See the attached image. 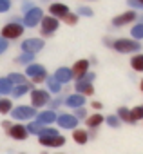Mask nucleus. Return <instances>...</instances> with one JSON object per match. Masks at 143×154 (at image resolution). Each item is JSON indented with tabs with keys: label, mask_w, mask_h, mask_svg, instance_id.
<instances>
[{
	"label": "nucleus",
	"mask_w": 143,
	"mask_h": 154,
	"mask_svg": "<svg viewBox=\"0 0 143 154\" xmlns=\"http://www.w3.org/2000/svg\"><path fill=\"white\" fill-rule=\"evenodd\" d=\"M22 35H24V26H22L18 20L8 22V24L2 27V31H0V36L6 38L8 42H9V40H15V38H20Z\"/></svg>",
	"instance_id": "nucleus-1"
},
{
	"label": "nucleus",
	"mask_w": 143,
	"mask_h": 154,
	"mask_svg": "<svg viewBox=\"0 0 143 154\" xmlns=\"http://www.w3.org/2000/svg\"><path fill=\"white\" fill-rule=\"evenodd\" d=\"M112 47L118 53H138L141 49V44L132 38H118L112 42Z\"/></svg>",
	"instance_id": "nucleus-2"
},
{
	"label": "nucleus",
	"mask_w": 143,
	"mask_h": 154,
	"mask_svg": "<svg viewBox=\"0 0 143 154\" xmlns=\"http://www.w3.org/2000/svg\"><path fill=\"white\" fill-rule=\"evenodd\" d=\"M36 109L35 107H31V105H20V107H15L13 111H11V116L15 118V120H20V122H24V120H31V118H36Z\"/></svg>",
	"instance_id": "nucleus-3"
},
{
	"label": "nucleus",
	"mask_w": 143,
	"mask_h": 154,
	"mask_svg": "<svg viewBox=\"0 0 143 154\" xmlns=\"http://www.w3.org/2000/svg\"><path fill=\"white\" fill-rule=\"evenodd\" d=\"M42 18H44V11L40 9V8H33L31 11H27L26 15H24V18H22V26H26V27H35V26H38L40 22H42Z\"/></svg>",
	"instance_id": "nucleus-4"
},
{
	"label": "nucleus",
	"mask_w": 143,
	"mask_h": 154,
	"mask_svg": "<svg viewBox=\"0 0 143 154\" xmlns=\"http://www.w3.org/2000/svg\"><path fill=\"white\" fill-rule=\"evenodd\" d=\"M49 102H51V96L47 91H44V89H33L31 91V107L38 109V107L47 105Z\"/></svg>",
	"instance_id": "nucleus-5"
},
{
	"label": "nucleus",
	"mask_w": 143,
	"mask_h": 154,
	"mask_svg": "<svg viewBox=\"0 0 143 154\" xmlns=\"http://www.w3.org/2000/svg\"><path fill=\"white\" fill-rule=\"evenodd\" d=\"M44 45L45 44H44L42 38H27V40L22 42V51L27 53V54H36L38 51L44 49Z\"/></svg>",
	"instance_id": "nucleus-6"
},
{
	"label": "nucleus",
	"mask_w": 143,
	"mask_h": 154,
	"mask_svg": "<svg viewBox=\"0 0 143 154\" xmlns=\"http://www.w3.org/2000/svg\"><path fill=\"white\" fill-rule=\"evenodd\" d=\"M56 123H58V127H62V129H71V131L78 129V120L75 118V114H69V112L58 114V116H56Z\"/></svg>",
	"instance_id": "nucleus-7"
},
{
	"label": "nucleus",
	"mask_w": 143,
	"mask_h": 154,
	"mask_svg": "<svg viewBox=\"0 0 143 154\" xmlns=\"http://www.w3.org/2000/svg\"><path fill=\"white\" fill-rule=\"evenodd\" d=\"M40 24H42V35H45V36H51L60 26L58 18H54V17H44Z\"/></svg>",
	"instance_id": "nucleus-8"
},
{
	"label": "nucleus",
	"mask_w": 143,
	"mask_h": 154,
	"mask_svg": "<svg viewBox=\"0 0 143 154\" xmlns=\"http://www.w3.org/2000/svg\"><path fill=\"white\" fill-rule=\"evenodd\" d=\"M8 136L13 138V140H20V141H24V140H27L29 132H27L26 125H22V123H17V125H15V123H13L11 129L8 131Z\"/></svg>",
	"instance_id": "nucleus-9"
},
{
	"label": "nucleus",
	"mask_w": 143,
	"mask_h": 154,
	"mask_svg": "<svg viewBox=\"0 0 143 154\" xmlns=\"http://www.w3.org/2000/svg\"><path fill=\"white\" fill-rule=\"evenodd\" d=\"M38 141L42 147H62L65 145V138L63 136H38Z\"/></svg>",
	"instance_id": "nucleus-10"
},
{
	"label": "nucleus",
	"mask_w": 143,
	"mask_h": 154,
	"mask_svg": "<svg viewBox=\"0 0 143 154\" xmlns=\"http://www.w3.org/2000/svg\"><path fill=\"white\" fill-rule=\"evenodd\" d=\"M138 18V15H136V11H125V13H121L120 17H116V18H112V26H116V27H121V26H127V24H130V22H134Z\"/></svg>",
	"instance_id": "nucleus-11"
},
{
	"label": "nucleus",
	"mask_w": 143,
	"mask_h": 154,
	"mask_svg": "<svg viewBox=\"0 0 143 154\" xmlns=\"http://www.w3.org/2000/svg\"><path fill=\"white\" fill-rule=\"evenodd\" d=\"M71 72H73V78L80 80L84 74H87V72H89V60H78V62L73 65Z\"/></svg>",
	"instance_id": "nucleus-12"
},
{
	"label": "nucleus",
	"mask_w": 143,
	"mask_h": 154,
	"mask_svg": "<svg viewBox=\"0 0 143 154\" xmlns=\"http://www.w3.org/2000/svg\"><path fill=\"white\" fill-rule=\"evenodd\" d=\"M49 13H51V17H58V18H63V17H67L71 11H69V8L65 6V4H62V2H53L51 6H49Z\"/></svg>",
	"instance_id": "nucleus-13"
},
{
	"label": "nucleus",
	"mask_w": 143,
	"mask_h": 154,
	"mask_svg": "<svg viewBox=\"0 0 143 154\" xmlns=\"http://www.w3.org/2000/svg\"><path fill=\"white\" fill-rule=\"evenodd\" d=\"M35 122H38L40 125L47 127V125H51V123L56 122V114H54V111H42V112L36 114V120Z\"/></svg>",
	"instance_id": "nucleus-14"
},
{
	"label": "nucleus",
	"mask_w": 143,
	"mask_h": 154,
	"mask_svg": "<svg viewBox=\"0 0 143 154\" xmlns=\"http://www.w3.org/2000/svg\"><path fill=\"white\" fill-rule=\"evenodd\" d=\"M54 80L60 82V84H67L73 80V72H71L69 67H58L56 72H54Z\"/></svg>",
	"instance_id": "nucleus-15"
},
{
	"label": "nucleus",
	"mask_w": 143,
	"mask_h": 154,
	"mask_svg": "<svg viewBox=\"0 0 143 154\" xmlns=\"http://www.w3.org/2000/svg\"><path fill=\"white\" fill-rule=\"evenodd\" d=\"M65 105L71 107V109H80V107L85 105V96H82V94H69L65 98Z\"/></svg>",
	"instance_id": "nucleus-16"
},
{
	"label": "nucleus",
	"mask_w": 143,
	"mask_h": 154,
	"mask_svg": "<svg viewBox=\"0 0 143 154\" xmlns=\"http://www.w3.org/2000/svg\"><path fill=\"white\" fill-rule=\"evenodd\" d=\"M26 74L29 76V78H36V76H47V71L40 63H31V65L26 67Z\"/></svg>",
	"instance_id": "nucleus-17"
},
{
	"label": "nucleus",
	"mask_w": 143,
	"mask_h": 154,
	"mask_svg": "<svg viewBox=\"0 0 143 154\" xmlns=\"http://www.w3.org/2000/svg\"><path fill=\"white\" fill-rule=\"evenodd\" d=\"M75 87H76L78 94H82V96H93V94H94V87H93V84H89V82L78 80Z\"/></svg>",
	"instance_id": "nucleus-18"
},
{
	"label": "nucleus",
	"mask_w": 143,
	"mask_h": 154,
	"mask_svg": "<svg viewBox=\"0 0 143 154\" xmlns=\"http://www.w3.org/2000/svg\"><path fill=\"white\" fill-rule=\"evenodd\" d=\"M103 122H105V118H103L100 112H94V114H91V116H87V118H85L87 127H89V129H93V131H94V129H98Z\"/></svg>",
	"instance_id": "nucleus-19"
},
{
	"label": "nucleus",
	"mask_w": 143,
	"mask_h": 154,
	"mask_svg": "<svg viewBox=\"0 0 143 154\" xmlns=\"http://www.w3.org/2000/svg\"><path fill=\"white\" fill-rule=\"evenodd\" d=\"M116 116H118L120 122H125V123H136L134 118H132V114H130V109H127V107H120Z\"/></svg>",
	"instance_id": "nucleus-20"
},
{
	"label": "nucleus",
	"mask_w": 143,
	"mask_h": 154,
	"mask_svg": "<svg viewBox=\"0 0 143 154\" xmlns=\"http://www.w3.org/2000/svg\"><path fill=\"white\" fill-rule=\"evenodd\" d=\"M73 140H75L78 145H85V143L89 141V134H87V131H84V129H75Z\"/></svg>",
	"instance_id": "nucleus-21"
},
{
	"label": "nucleus",
	"mask_w": 143,
	"mask_h": 154,
	"mask_svg": "<svg viewBox=\"0 0 143 154\" xmlns=\"http://www.w3.org/2000/svg\"><path fill=\"white\" fill-rule=\"evenodd\" d=\"M29 91H33V87H31L29 84H22V85H15V87H13V91H11V94H13L15 98H20V96L27 94Z\"/></svg>",
	"instance_id": "nucleus-22"
},
{
	"label": "nucleus",
	"mask_w": 143,
	"mask_h": 154,
	"mask_svg": "<svg viewBox=\"0 0 143 154\" xmlns=\"http://www.w3.org/2000/svg\"><path fill=\"white\" fill-rule=\"evenodd\" d=\"M130 67L138 72H143V54L141 53H136L132 58H130Z\"/></svg>",
	"instance_id": "nucleus-23"
},
{
	"label": "nucleus",
	"mask_w": 143,
	"mask_h": 154,
	"mask_svg": "<svg viewBox=\"0 0 143 154\" xmlns=\"http://www.w3.org/2000/svg\"><path fill=\"white\" fill-rule=\"evenodd\" d=\"M8 80L11 82V85H13V87H15V85H22V84H27L26 76H24V74H20V72H11V74L8 76Z\"/></svg>",
	"instance_id": "nucleus-24"
},
{
	"label": "nucleus",
	"mask_w": 143,
	"mask_h": 154,
	"mask_svg": "<svg viewBox=\"0 0 143 154\" xmlns=\"http://www.w3.org/2000/svg\"><path fill=\"white\" fill-rule=\"evenodd\" d=\"M13 111V103L8 98H0V114H8Z\"/></svg>",
	"instance_id": "nucleus-25"
},
{
	"label": "nucleus",
	"mask_w": 143,
	"mask_h": 154,
	"mask_svg": "<svg viewBox=\"0 0 143 154\" xmlns=\"http://www.w3.org/2000/svg\"><path fill=\"white\" fill-rule=\"evenodd\" d=\"M13 85L8 78H0V94H11Z\"/></svg>",
	"instance_id": "nucleus-26"
},
{
	"label": "nucleus",
	"mask_w": 143,
	"mask_h": 154,
	"mask_svg": "<svg viewBox=\"0 0 143 154\" xmlns=\"http://www.w3.org/2000/svg\"><path fill=\"white\" fill-rule=\"evenodd\" d=\"M26 129H27V132H29V134H36V136H40V132H42L44 125H40L38 122H35V120H33V122H29V125H27Z\"/></svg>",
	"instance_id": "nucleus-27"
},
{
	"label": "nucleus",
	"mask_w": 143,
	"mask_h": 154,
	"mask_svg": "<svg viewBox=\"0 0 143 154\" xmlns=\"http://www.w3.org/2000/svg\"><path fill=\"white\" fill-rule=\"evenodd\" d=\"M130 35H132V40H141L143 38V24L139 22V24H136L132 29H130Z\"/></svg>",
	"instance_id": "nucleus-28"
},
{
	"label": "nucleus",
	"mask_w": 143,
	"mask_h": 154,
	"mask_svg": "<svg viewBox=\"0 0 143 154\" xmlns=\"http://www.w3.org/2000/svg\"><path fill=\"white\" fill-rule=\"evenodd\" d=\"M47 89H49L51 93H56V94H58V93L62 91V84L56 82L54 76H53V78H47Z\"/></svg>",
	"instance_id": "nucleus-29"
},
{
	"label": "nucleus",
	"mask_w": 143,
	"mask_h": 154,
	"mask_svg": "<svg viewBox=\"0 0 143 154\" xmlns=\"http://www.w3.org/2000/svg\"><path fill=\"white\" fill-rule=\"evenodd\" d=\"M33 60H35V54H27V53H24V54H20V56L17 58V63L31 65V63H33Z\"/></svg>",
	"instance_id": "nucleus-30"
},
{
	"label": "nucleus",
	"mask_w": 143,
	"mask_h": 154,
	"mask_svg": "<svg viewBox=\"0 0 143 154\" xmlns=\"http://www.w3.org/2000/svg\"><path fill=\"white\" fill-rule=\"evenodd\" d=\"M105 122H107V125L109 127H112V129H118L120 127V120H118V116H114V114H111V116H105Z\"/></svg>",
	"instance_id": "nucleus-31"
},
{
	"label": "nucleus",
	"mask_w": 143,
	"mask_h": 154,
	"mask_svg": "<svg viewBox=\"0 0 143 154\" xmlns=\"http://www.w3.org/2000/svg\"><path fill=\"white\" fill-rule=\"evenodd\" d=\"M130 114H132L134 122H138V120H143V105H138V107H134V109L130 111Z\"/></svg>",
	"instance_id": "nucleus-32"
},
{
	"label": "nucleus",
	"mask_w": 143,
	"mask_h": 154,
	"mask_svg": "<svg viewBox=\"0 0 143 154\" xmlns=\"http://www.w3.org/2000/svg\"><path fill=\"white\" fill-rule=\"evenodd\" d=\"M62 20H63L67 26H75V24L78 22V15H75V13H69V15H67V17H63Z\"/></svg>",
	"instance_id": "nucleus-33"
},
{
	"label": "nucleus",
	"mask_w": 143,
	"mask_h": 154,
	"mask_svg": "<svg viewBox=\"0 0 143 154\" xmlns=\"http://www.w3.org/2000/svg\"><path fill=\"white\" fill-rule=\"evenodd\" d=\"M78 15H82V17H93L94 11H93L91 8H87V6H80V8H78Z\"/></svg>",
	"instance_id": "nucleus-34"
},
{
	"label": "nucleus",
	"mask_w": 143,
	"mask_h": 154,
	"mask_svg": "<svg viewBox=\"0 0 143 154\" xmlns=\"http://www.w3.org/2000/svg\"><path fill=\"white\" fill-rule=\"evenodd\" d=\"M40 136H58V131L53 129V127H44L42 132H40Z\"/></svg>",
	"instance_id": "nucleus-35"
},
{
	"label": "nucleus",
	"mask_w": 143,
	"mask_h": 154,
	"mask_svg": "<svg viewBox=\"0 0 143 154\" xmlns=\"http://www.w3.org/2000/svg\"><path fill=\"white\" fill-rule=\"evenodd\" d=\"M9 8H11V2H9V0H0V13L9 11Z\"/></svg>",
	"instance_id": "nucleus-36"
},
{
	"label": "nucleus",
	"mask_w": 143,
	"mask_h": 154,
	"mask_svg": "<svg viewBox=\"0 0 143 154\" xmlns=\"http://www.w3.org/2000/svg\"><path fill=\"white\" fill-rule=\"evenodd\" d=\"M75 118H76V120H80V118H87V111H85L84 107L75 109Z\"/></svg>",
	"instance_id": "nucleus-37"
},
{
	"label": "nucleus",
	"mask_w": 143,
	"mask_h": 154,
	"mask_svg": "<svg viewBox=\"0 0 143 154\" xmlns=\"http://www.w3.org/2000/svg\"><path fill=\"white\" fill-rule=\"evenodd\" d=\"M35 8V2L33 0H26V2L22 4V9H24V13H27V11H31Z\"/></svg>",
	"instance_id": "nucleus-38"
},
{
	"label": "nucleus",
	"mask_w": 143,
	"mask_h": 154,
	"mask_svg": "<svg viewBox=\"0 0 143 154\" xmlns=\"http://www.w3.org/2000/svg\"><path fill=\"white\" fill-rule=\"evenodd\" d=\"M8 47H9V42H8L6 38H2V36H0V54H2V53H6V51H8Z\"/></svg>",
	"instance_id": "nucleus-39"
},
{
	"label": "nucleus",
	"mask_w": 143,
	"mask_h": 154,
	"mask_svg": "<svg viewBox=\"0 0 143 154\" xmlns=\"http://www.w3.org/2000/svg\"><path fill=\"white\" fill-rule=\"evenodd\" d=\"M80 80H84V82H89V84H93V80H94V74H93V72H87V74H84V76H82ZM76 82H78V80H76Z\"/></svg>",
	"instance_id": "nucleus-40"
},
{
	"label": "nucleus",
	"mask_w": 143,
	"mask_h": 154,
	"mask_svg": "<svg viewBox=\"0 0 143 154\" xmlns=\"http://www.w3.org/2000/svg\"><path fill=\"white\" fill-rule=\"evenodd\" d=\"M129 6H132V8H136V9H143V4H139V2H136V0H129L127 2Z\"/></svg>",
	"instance_id": "nucleus-41"
},
{
	"label": "nucleus",
	"mask_w": 143,
	"mask_h": 154,
	"mask_svg": "<svg viewBox=\"0 0 143 154\" xmlns=\"http://www.w3.org/2000/svg\"><path fill=\"white\" fill-rule=\"evenodd\" d=\"M49 103H51V107H53V109H56L58 105H62V100H60V98H56V100H53V102H49Z\"/></svg>",
	"instance_id": "nucleus-42"
},
{
	"label": "nucleus",
	"mask_w": 143,
	"mask_h": 154,
	"mask_svg": "<svg viewBox=\"0 0 143 154\" xmlns=\"http://www.w3.org/2000/svg\"><path fill=\"white\" fill-rule=\"evenodd\" d=\"M35 84H40V82H44V80H47V76H36V78H31Z\"/></svg>",
	"instance_id": "nucleus-43"
},
{
	"label": "nucleus",
	"mask_w": 143,
	"mask_h": 154,
	"mask_svg": "<svg viewBox=\"0 0 143 154\" xmlns=\"http://www.w3.org/2000/svg\"><path fill=\"white\" fill-rule=\"evenodd\" d=\"M11 125H13L11 122H4V123H2V127H4L6 131H9V129H11Z\"/></svg>",
	"instance_id": "nucleus-44"
},
{
	"label": "nucleus",
	"mask_w": 143,
	"mask_h": 154,
	"mask_svg": "<svg viewBox=\"0 0 143 154\" xmlns=\"http://www.w3.org/2000/svg\"><path fill=\"white\" fill-rule=\"evenodd\" d=\"M93 107H94L96 111H100V109H102V103H100V102H93Z\"/></svg>",
	"instance_id": "nucleus-45"
},
{
	"label": "nucleus",
	"mask_w": 143,
	"mask_h": 154,
	"mask_svg": "<svg viewBox=\"0 0 143 154\" xmlns=\"http://www.w3.org/2000/svg\"><path fill=\"white\" fill-rule=\"evenodd\" d=\"M139 89H141V93H143V80L139 82Z\"/></svg>",
	"instance_id": "nucleus-46"
},
{
	"label": "nucleus",
	"mask_w": 143,
	"mask_h": 154,
	"mask_svg": "<svg viewBox=\"0 0 143 154\" xmlns=\"http://www.w3.org/2000/svg\"><path fill=\"white\" fill-rule=\"evenodd\" d=\"M136 2H139V4H143V0H136Z\"/></svg>",
	"instance_id": "nucleus-47"
}]
</instances>
